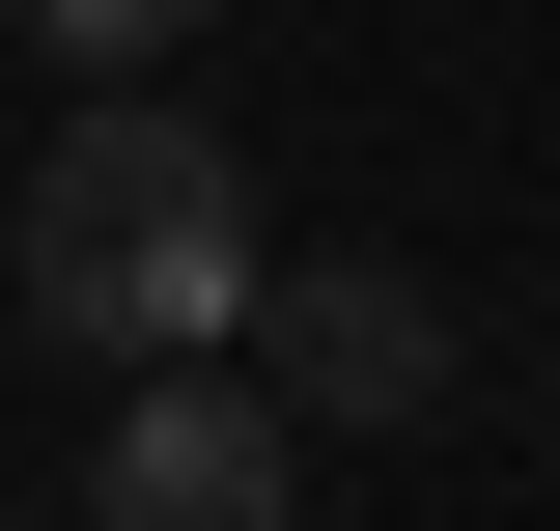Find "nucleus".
I'll return each instance as SVG.
<instances>
[{
    "mask_svg": "<svg viewBox=\"0 0 560 531\" xmlns=\"http://www.w3.org/2000/svg\"><path fill=\"white\" fill-rule=\"evenodd\" d=\"M0 280H28V335H84V364H224L253 335V168H224L168 84H84L57 140H28V224H0Z\"/></svg>",
    "mask_w": 560,
    "mask_h": 531,
    "instance_id": "obj_1",
    "label": "nucleus"
},
{
    "mask_svg": "<svg viewBox=\"0 0 560 531\" xmlns=\"http://www.w3.org/2000/svg\"><path fill=\"white\" fill-rule=\"evenodd\" d=\"M280 504H308V392L280 364H113L84 531H280Z\"/></svg>",
    "mask_w": 560,
    "mask_h": 531,
    "instance_id": "obj_2",
    "label": "nucleus"
},
{
    "mask_svg": "<svg viewBox=\"0 0 560 531\" xmlns=\"http://www.w3.org/2000/svg\"><path fill=\"white\" fill-rule=\"evenodd\" d=\"M253 364H280L308 420H420V392H448V280H393V252H280V280H253Z\"/></svg>",
    "mask_w": 560,
    "mask_h": 531,
    "instance_id": "obj_3",
    "label": "nucleus"
},
{
    "mask_svg": "<svg viewBox=\"0 0 560 531\" xmlns=\"http://www.w3.org/2000/svg\"><path fill=\"white\" fill-rule=\"evenodd\" d=\"M0 28H28L57 84H168V28H197V0H0Z\"/></svg>",
    "mask_w": 560,
    "mask_h": 531,
    "instance_id": "obj_4",
    "label": "nucleus"
}]
</instances>
